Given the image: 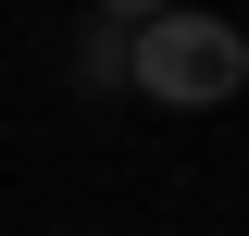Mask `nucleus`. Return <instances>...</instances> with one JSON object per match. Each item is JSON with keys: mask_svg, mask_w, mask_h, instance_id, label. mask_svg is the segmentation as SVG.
Masks as SVG:
<instances>
[{"mask_svg": "<svg viewBox=\"0 0 249 236\" xmlns=\"http://www.w3.org/2000/svg\"><path fill=\"white\" fill-rule=\"evenodd\" d=\"M124 87L175 100V112H212V100H237V87H249V37L224 25V13H162V25H137Z\"/></svg>", "mask_w": 249, "mask_h": 236, "instance_id": "f257e3e1", "label": "nucleus"}, {"mask_svg": "<svg viewBox=\"0 0 249 236\" xmlns=\"http://www.w3.org/2000/svg\"><path fill=\"white\" fill-rule=\"evenodd\" d=\"M124 62H137V25H112V13H100V25L75 37V87H124Z\"/></svg>", "mask_w": 249, "mask_h": 236, "instance_id": "f03ea898", "label": "nucleus"}, {"mask_svg": "<svg viewBox=\"0 0 249 236\" xmlns=\"http://www.w3.org/2000/svg\"><path fill=\"white\" fill-rule=\"evenodd\" d=\"M112 25H162V13H187V0H100Z\"/></svg>", "mask_w": 249, "mask_h": 236, "instance_id": "7ed1b4c3", "label": "nucleus"}]
</instances>
